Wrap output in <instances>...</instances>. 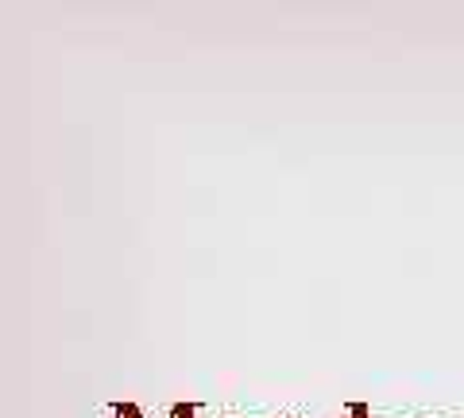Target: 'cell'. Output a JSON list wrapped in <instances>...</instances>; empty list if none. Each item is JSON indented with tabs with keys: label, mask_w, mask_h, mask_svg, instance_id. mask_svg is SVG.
Returning <instances> with one entry per match:
<instances>
[{
	"label": "cell",
	"mask_w": 464,
	"mask_h": 418,
	"mask_svg": "<svg viewBox=\"0 0 464 418\" xmlns=\"http://www.w3.org/2000/svg\"><path fill=\"white\" fill-rule=\"evenodd\" d=\"M116 418H143L140 407H132V403H116Z\"/></svg>",
	"instance_id": "6da1fadb"
},
{
	"label": "cell",
	"mask_w": 464,
	"mask_h": 418,
	"mask_svg": "<svg viewBox=\"0 0 464 418\" xmlns=\"http://www.w3.org/2000/svg\"><path fill=\"white\" fill-rule=\"evenodd\" d=\"M170 418H198V407H190V403H179V407L170 411Z\"/></svg>",
	"instance_id": "7a4b0ae2"
},
{
	"label": "cell",
	"mask_w": 464,
	"mask_h": 418,
	"mask_svg": "<svg viewBox=\"0 0 464 418\" xmlns=\"http://www.w3.org/2000/svg\"><path fill=\"white\" fill-rule=\"evenodd\" d=\"M353 418H368V407H360V403H356V407H353Z\"/></svg>",
	"instance_id": "3957f363"
}]
</instances>
